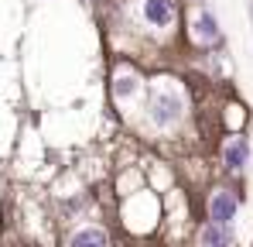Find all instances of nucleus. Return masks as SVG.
I'll use <instances>...</instances> for the list:
<instances>
[{
    "label": "nucleus",
    "instance_id": "1",
    "mask_svg": "<svg viewBox=\"0 0 253 247\" xmlns=\"http://www.w3.org/2000/svg\"><path fill=\"white\" fill-rule=\"evenodd\" d=\"M174 0H144V7H140V17H144V24H151V28H168L171 21H174Z\"/></svg>",
    "mask_w": 253,
    "mask_h": 247
},
{
    "label": "nucleus",
    "instance_id": "2",
    "mask_svg": "<svg viewBox=\"0 0 253 247\" xmlns=\"http://www.w3.org/2000/svg\"><path fill=\"white\" fill-rule=\"evenodd\" d=\"M151 117H154V124H174L181 117V100L174 93H158L151 103Z\"/></svg>",
    "mask_w": 253,
    "mask_h": 247
},
{
    "label": "nucleus",
    "instance_id": "3",
    "mask_svg": "<svg viewBox=\"0 0 253 247\" xmlns=\"http://www.w3.org/2000/svg\"><path fill=\"white\" fill-rule=\"evenodd\" d=\"M192 38L199 41V45H215L219 41V24H215L212 10H195V17H192Z\"/></svg>",
    "mask_w": 253,
    "mask_h": 247
},
{
    "label": "nucleus",
    "instance_id": "4",
    "mask_svg": "<svg viewBox=\"0 0 253 247\" xmlns=\"http://www.w3.org/2000/svg\"><path fill=\"white\" fill-rule=\"evenodd\" d=\"M236 196L233 192H226V189H219V192H212L209 196V216L212 223H229L233 216H236Z\"/></svg>",
    "mask_w": 253,
    "mask_h": 247
},
{
    "label": "nucleus",
    "instance_id": "5",
    "mask_svg": "<svg viewBox=\"0 0 253 247\" xmlns=\"http://www.w3.org/2000/svg\"><path fill=\"white\" fill-rule=\"evenodd\" d=\"M222 158H226V165L233 172H240V168H247V162H250V144L243 137H229L226 148H222Z\"/></svg>",
    "mask_w": 253,
    "mask_h": 247
},
{
    "label": "nucleus",
    "instance_id": "6",
    "mask_svg": "<svg viewBox=\"0 0 253 247\" xmlns=\"http://www.w3.org/2000/svg\"><path fill=\"white\" fill-rule=\"evenodd\" d=\"M69 247H106V234L99 227H83L69 237Z\"/></svg>",
    "mask_w": 253,
    "mask_h": 247
},
{
    "label": "nucleus",
    "instance_id": "7",
    "mask_svg": "<svg viewBox=\"0 0 253 247\" xmlns=\"http://www.w3.org/2000/svg\"><path fill=\"white\" fill-rule=\"evenodd\" d=\"M229 244H233L229 227H222V223H209V227L202 230V247H229Z\"/></svg>",
    "mask_w": 253,
    "mask_h": 247
},
{
    "label": "nucleus",
    "instance_id": "8",
    "mask_svg": "<svg viewBox=\"0 0 253 247\" xmlns=\"http://www.w3.org/2000/svg\"><path fill=\"white\" fill-rule=\"evenodd\" d=\"M137 86H140V79H137L133 72H124V76L117 79V96H133Z\"/></svg>",
    "mask_w": 253,
    "mask_h": 247
}]
</instances>
